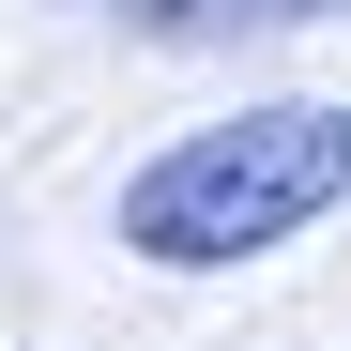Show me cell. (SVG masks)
I'll use <instances>...</instances> for the list:
<instances>
[{
  "mask_svg": "<svg viewBox=\"0 0 351 351\" xmlns=\"http://www.w3.org/2000/svg\"><path fill=\"white\" fill-rule=\"evenodd\" d=\"M321 214H351V92H275L229 123H184L153 168H123L107 245L153 275H245L275 245H306Z\"/></svg>",
  "mask_w": 351,
  "mask_h": 351,
  "instance_id": "cell-1",
  "label": "cell"
},
{
  "mask_svg": "<svg viewBox=\"0 0 351 351\" xmlns=\"http://www.w3.org/2000/svg\"><path fill=\"white\" fill-rule=\"evenodd\" d=\"M123 31H153V46H260V31H321V16H351V0H107Z\"/></svg>",
  "mask_w": 351,
  "mask_h": 351,
  "instance_id": "cell-2",
  "label": "cell"
}]
</instances>
